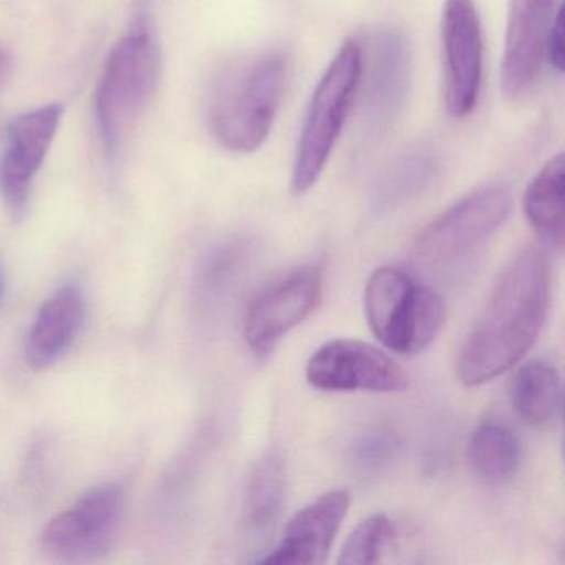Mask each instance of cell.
Returning <instances> with one entry per match:
<instances>
[{
	"mask_svg": "<svg viewBox=\"0 0 565 565\" xmlns=\"http://www.w3.org/2000/svg\"><path fill=\"white\" fill-rule=\"evenodd\" d=\"M438 174V154L431 148H412L383 171L373 193V204L380 211L395 210L428 190Z\"/></svg>",
	"mask_w": 565,
	"mask_h": 565,
	"instance_id": "cell-20",
	"label": "cell"
},
{
	"mask_svg": "<svg viewBox=\"0 0 565 565\" xmlns=\"http://www.w3.org/2000/svg\"><path fill=\"white\" fill-rule=\"evenodd\" d=\"M521 461V446L514 433L498 422H484L472 431L468 462L476 479L488 486L511 481Z\"/></svg>",
	"mask_w": 565,
	"mask_h": 565,
	"instance_id": "cell-19",
	"label": "cell"
},
{
	"mask_svg": "<svg viewBox=\"0 0 565 565\" xmlns=\"http://www.w3.org/2000/svg\"><path fill=\"white\" fill-rule=\"evenodd\" d=\"M322 286V267L307 264L257 294L244 319V339L249 349L256 355H269L287 333L319 307Z\"/></svg>",
	"mask_w": 565,
	"mask_h": 565,
	"instance_id": "cell-9",
	"label": "cell"
},
{
	"mask_svg": "<svg viewBox=\"0 0 565 565\" xmlns=\"http://www.w3.org/2000/svg\"><path fill=\"white\" fill-rule=\"evenodd\" d=\"M558 9L557 0H509L501 67L502 94L508 100H524L537 85Z\"/></svg>",
	"mask_w": 565,
	"mask_h": 565,
	"instance_id": "cell-13",
	"label": "cell"
},
{
	"mask_svg": "<svg viewBox=\"0 0 565 565\" xmlns=\"http://www.w3.org/2000/svg\"><path fill=\"white\" fill-rule=\"evenodd\" d=\"M287 491L286 461L279 449L260 456L250 471L244 494V521L254 534L270 531L279 521Z\"/></svg>",
	"mask_w": 565,
	"mask_h": 565,
	"instance_id": "cell-17",
	"label": "cell"
},
{
	"mask_svg": "<svg viewBox=\"0 0 565 565\" xmlns=\"http://www.w3.org/2000/svg\"><path fill=\"white\" fill-rule=\"evenodd\" d=\"M350 508L343 489L323 492L300 509L284 531L282 541L259 564H323Z\"/></svg>",
	"mask_w": 565,
	"mask_h": 565,
	"instance_id": "cell-14",
	"label": "cell"
},
{
	"mask_svg": "<svg viewBox=\"0 0 565 565\" xmlns=\"http://www.w3.org/2000/svg\"><path fill=\"white\" fill-rule=\"evenodd\" d=\"M289 61L276 49L250 52L217 72L207 97L214 138L233 153L260 150L286 97Z\"/></svg>",
	"mask_w": 565,
	"mask_h": 565,
	"instance_id": "cell-2",
	"label": "cell"
},
{
	"mask_svg": "<svg viewBox=\"0 0 565 565\" xmlns=\"http://www.w3.org/2000/svg\"><path fill=\"white\" fill-rule=\"evenodd\" d=\"M84 319L85 300L77 287H64L45 300L25 340L28 365L44 370L58 362L81 333Z\"/></svg>",
	"mask_w": 565,
	"mask_h": 565,
	"instance_id": "cell-15",
	"label": "cell"
},
{
	"mask_svg": "<svg viewBox=\"0 0 565 565\" xmlns=\"http://www.w3.org/2000/svg\"><path fill=\"white\" fill-rule=\"evenodd\" d=\"M306 379L320 392L398 393L408 388V373L398 362L362 340L323 343L309 359Z\"/></svg>",
	"mask_w": 565,
	"mask_h": 565,
	"instance_id": "cell-10",
	"label": "cell"
},
{
	"mask_svg": "<svg viewBox=\"0 0 565 565\" xmlns=\"http://www.w3.org/2000/svg\"><path fill=\"white\" fill-rule=\"evenodd\" d=\"M512 211L511 191L489 184L472 191L419 234L415 256L428 269H446L478 253Z\"/></svg>",
	"mask_w": 565,
	"mask_h": 565,
	"instance_id": "cell-6",
	"label": "cell"
},
{
	"mask_svg": "<svg viewBox=\"0 0 565 565\" xmlns=\"http://www.w3.org/2000/svg\"><path fill=\"white\" fill-rule=\"evenodd\" d=\"M363 302L373 335L398 355L423 352L446 319L438 292L395 266L379 267L370 276Z\"/></svg>",
	"mask_w": 565,
	"mask_h": 565,
	"instance_id": "cell-5",
	"label": "cell"
},
{
	"mask_svg": "<svg viewBox=\"0 0 565 565\" xmlns=\"http://www.w3.org/2000/svg\"><path fill=\"white\" fill-rule=\"evenodd\" d=\"M363 135L376 140L390 130L405 107L413 78V51L405 32L380 29L363 51Z\"/></svg>",
	"mask_w": 565,
	"mask_h": 565,
	"instance_id": "cell-8",
	"label": "cell"
},
{
	"mask_svg": "<svg viewBox=\"0 0 565 565\" xmlns=\"http://www.w3.org/2000/svg\"><path fill=\"white\" fill-rule=\"evenodd\" d=\"M2 289H4V276H2V269H0V296H2Z\"/></svg>",
	"mask_w": 565,
	"mask_h": 565,
	"instance_id": "cell-24",
	"label": "cell"
},
{
	"mask_svg": "<svg viewBox=\"0 0 565 565\" xmlns=\"http://www.w3.org/2000/svg\"><path fill=\"white\" fill-rule=\"evenodd\" d=\"M395 535L392 521L385 514H373L363 519L350 532L340 548L339 564H376L383 551Z\"/></svg>",
	"mask_w": 565,
	"mask_h": 565,
	"instance_id": "cell-21",
	"label": "cell"
},
{
	"mask_svg": "<svg viewBox=\"0 0 565 565\" xmlns=\"http://www.w3.org/2000/svg\"><path fill=\"white\" fill-rule=\"evenodd\" d=\"M390 451H392V441L385 436H380V438L375 436L359 446L356 458L366 465H379L380 461L388 458Z\"/></svg>",
	"mask_w": 565,
	"mask_h": 565,
	"instance_id": "cell-23",
	"label": "cell"
},
{
	"mask_svg": "<svg viewBox=\"0 0 565 565\" xmlns=\"http://www.w3.org/2000/svg\"><path fill=\"white\" fill-rule=\"evenodd\" d=\"M62 104L45 105L19 115L8 127V143L0 157V196L14 220L28 211L35 178L51 151L64 118Z\"/></svg>",
	"mask_w": 565,
	"mask_h": 565,
	"instance_id": "cell-12",
	"label": "cell"
},
{
	"mask_svg": "<svg viewBox=\"0 0 565 565\" xmlns=\"http://www.w3.org/2000/svg\"><path fill=\"white\" fill-rule=\"evenodd\" d=\"M565 157L548 160L535 174L524 194V213L532 230L547 246L564 247Z\"/></svg>",
	"mask_w": 565,
	"mask_h": 565,
	"instance_id": "cell-16",
	"label": "cell"
},
{
	"mask_svg": "<svg viewBox=\"0 0 565 565\" xmlns=\"http://www.w3.org/2000/svg\"><path fill=\"white\" fill-rule=\"evenodd\" d=\"M2 65H4V55L0 52V71H2Z\"/></svg>",
	"mask_w": 565,
	"mask_h": 565,
	"instance_id": "cell-25",
	"label": "cell"
},
{
	"mask_svg": "<svg viewBox=\"0 0 565 565\" xmlns=\"http://www.w3.org/2000/svg\"><path fill=\"white\" fill-rule=\"evenodd\" d=\"M548 297L547 256L537 247L522 249L499 277L484 312L459 352V380L478 386L518 365L541 333Z\"/></svg>",
	"mask_w": 565,
	"mask_h": 565,
	"instance_id": "cell-1",
	"label": "cell"
},
{
	"mask_svg": "<svg viewBox=\"0 0 565 565\" xmlns=\"http://www.w3.org/2000/svg\"><path fill=\"white\" fill-rule=\"evenodd\" d=\"M439 34L446 110L466 118L478 105L482 82V28L475 0H445Z\"/></svg>",
	"mask_w": 565,
	"mask_h": 565,
	"instance_id": "cell-11",
	"label": "cell"
},
{
	"mask_svg": "<svg viewBox=\"0 0 565 565\" xmlns=\"http://www.w3.org/2000/svg\"><path fill=\"white\" fill-rule=\"evenodd\" d=\"M124 511V491L114 482L85 492L71 509L49 522L42 548L58 562L98 561L114 542Z\"/></svg>",
	"mask_w": 565,
	"mask_h": 565,
	"instance_id": "cell-7",
	"label": "cell"
},
{
	"mask_svg": "<svg viewBox=\"0 0 565 565\" xmlns=\"http://www.w3.org/2000/svg\"><path fill=\"white\" fill-rule=\"evenodd\" d=\"M509 396L522 422L531 426L548 425L562 408L561 375L544 360L525 363L512 376Z\"/></svg>",
	"mask_w": 565,
	"mask_h": 565,
	"instance_id": "cell-18",
	"label": "cell"
},
{
	"mask_svg": "<svg viewBox=\"0 0 565 565\" xmlns=\"http://www.w3.org/2000/svg\"><path fill=\"white\" fill-rule=\"evenodd\" d=\"M160 75V42L147 24H138L108 54L95 90L94 110L110 163H117L135 121L157 94Z\"/></svg>",
	"mask_w": 565,
	"mask_h": 565,
	"instance_id": "cell-3",
	"label": "cell"
},
{
	"mask_svg": "<svg viewBox=\"0 0 565 565\" xmlns=\"http://www.w3.org/2000/svg\"><path fill=\"white\" fill-rule=\"evenodd\" d=\"M545 61L552 68L562 74L564 72V9H558L554 24L548 32L547 45H545Z\"/></svg>",
	"mask_w": 565,
	"mask_h": 565,
	"instance_id": "cell-22",
	"label": "cell"
},
{
	"mask_svg": "<svg viewBox=\"0 0 565 565\" xmlns=\"http://www.w3.org/2000/svg\"><path fill=\"white\" fill-rule=\"evenodd\" d=\"M362 44L349 39L323 72L307 105L290 178V188L297 196L312 190L322 177L352 111L362 85Z\"/></svg>",
	"mask_w": 565,
	"mask_h": 565,
	"instance_id": "cell-4",
	"label": "cell"
}]
</instances>
